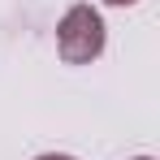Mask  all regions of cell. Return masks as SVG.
<instances>
[{"label": "cell", "instance_id": "cell-1", "mask_svg": "<svg viewBox=\"0 0 160 160\" xmlns=\"http://www.w3.org/2000/svg\"><path fill=\"white\" fill-rule=\"evenodd\" d=\"M56 52L65 65H87L104 52V18L91 4H74L56 26Z\"/></svg>", "mask_w": 160, "mask_h": 160}, {"label": "cell", "instance_id": "cell-2", "mask_svg": "<svg viewBox=\"0 0 160 160\" xmlns=\"http://www.w3.org/2000/svg\"><path fill=\"white\" fill-rule=\"evenodd\" d=\"M35 160H78V156H56L52 152V156H35Z\"/></svg>", "mask_w": 160, "mask_h": 160}, {"label": "cell", "instance_id": "cell-3", "mask_svg": "<svg viewBox=\"0 0 160 160\" xmlns=\"http://www.w3.org/2000/svg\"><path fill=\"white\" fill-rule=\"evenodd\" d=\"M108 4H134V0H108Z\"/></svg>", "mask_w": 160, "mask_h": 160}, {"label": "cell", "instance_id": "cell-4", "mask_svg": "<svg viewBox=\"0 0 160 160\" xmlns=\"http://www.w3.org/2000/svg\"><path fill=\"white\" fill-rule=\"evenodd\" d=\"M134 160H152V156H134Z\"/></svg>", "mask_w": 160, "mask_h": 160}]
</instances>
